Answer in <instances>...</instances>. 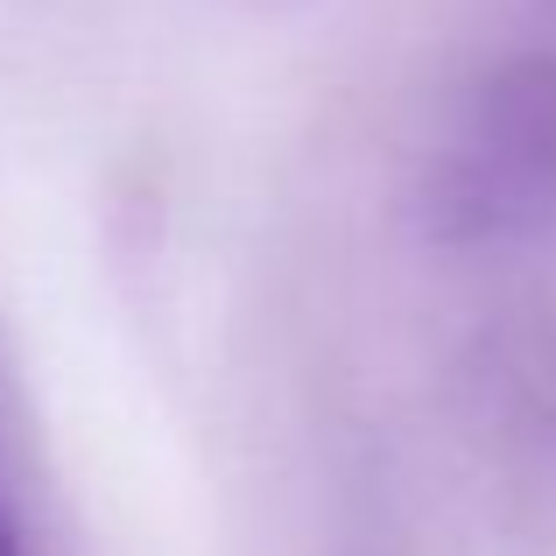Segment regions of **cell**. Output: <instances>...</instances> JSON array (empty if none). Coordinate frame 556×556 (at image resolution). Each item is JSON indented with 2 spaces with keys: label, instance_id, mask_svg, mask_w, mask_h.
<instances>
[{
  "label": "cell",
  "instance_id": "obj_1",
  "mask_svg": "<svg viewBox=\"0 0 556 556\" xmlns=\"http://www.w3.org/2000/svg\"><path fill=\"white\" fill-rule=\"evenodd\" d=\"M437 247H515L556 226V56H515L472 85L416 184Z\"/></svg>",
  "mask_w": 556,
  "mask_h": 556
},
{
  "label": "cell",
  "instance_id": "obj_2",
  "mask_svg": "<svg viewBox=\"0 0 556 556\" xmlns=\"http://www.w3.org/2000/svg\"><path fill=\"white\" fill-rule=\"evenodd\" d=\"M0 556H28L22 529H14V515H8V501H0Z\"/></svg>",
  "mask_w": 556,
  "mask_h": 556
},
{
  "label": "cell",
  "instance_id": "obj_3",
  "mask_svg": "<svg viewBox=\"0 0 556 556\" xmlns=\"http://www.w3.org/2000/svg\"><path fill=\"white\" fill-rule=\"evenodd\" d=\"M339 556H388L380 543H353V549H339Z\"/></svg>",
  "mask_w": 556,
  "mask_h": 556
}]
</instances>
